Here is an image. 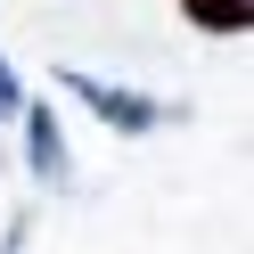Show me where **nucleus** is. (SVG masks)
<instances>
[{"label":"nucleus","mask_w":254,"mask_h":254,"mask_svg":"<svg viewBox=\"0 0 254 254\" xmlns=\"http://www.w3.org/2000/svg\"><path fill=\"white\" fill-rule=\"evenodd\" d=\"M17 107H25V82H17V74H8V58H0V123L17 115Z\"/></svg>","instance_id":"obj_4"},{"label":"nucleus","mask_w":254,"mask_h":254,"mask_svg":"<svg viewBox=\"0 0 254 254\" xmlns=\"http://www.w3.org/2000/svg\"><path fill=\"white\" fill-rule=\"evenodd\" d=\"M17 115H25V156H33V172H41V181H66V139H58V115H50V107H17Z\"/></svg>","instance_id":"obj_2"},{"label":"nucleus","mask_w":254,"mask_h":254,"mask_svg":"<svg viewBox=\"0 0 254 254\" xmlns=\"http://www.w3.org/2000/svg\"><path fill=\"white\" fill-rule=\"evenodd\" d=\"M181 17L197 33H246L254 25V0H181Z\"/></svg>","instance_id":"obj_3"},{"label":"nucleus","mask_w":254,"mask_h":254,"mask_svg":"<svg viewBox=\"0 0 254 254\" xmlns=\"http://www.w3.org/2000/svg\"><path fill=\"white\" fill-rule=\"evenodd\" d=\"M66 90H74V99H82L99 123H115V131H148V123L164 115L156 99H139V90H115V82H99V74H66Z\"/></svg>","instance_id":"obj_1"}]
</instances>
